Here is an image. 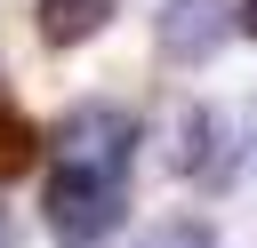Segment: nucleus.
Here are the masks:
<instances>
[{"mask_svg": "<svg viewBox=\"0 0 257 248\" xmlns=\"http://www.w3.org/2000/svg\"><path fill=\"white\" fill-rule=\"evenodd\" d=\"M48 168H72V176H128V160H137V120L120 112V104H72L56 128H48Z\"/></svg>", "mask_w": 257, "mask_h": 248, "instance_id": "nucleus-1", "label": "nucleus"}, {"mask_svg": "<svg viewBox=\"0 0 257 248\" xmlns=\"http://www.w3.org/2000/svg\"><path fill=\"white\" fill-rule=\"evenodd\" d=\"M120 216H128V176H72V168H48V224H56L64 240H104Z\"/></svg>", "mask_w": 257, "mask_h": 248, "instance_id": "nucleus-2", "label": "nucleus"}, {"mask_svg": "<svg viewBox=\"0 0 257 248\" xmlns=\"http://www.w3.org/2000/svg\"><path fill=\"white\" fill-rule=\"evenodd\" d=\"M233 0H161V56L169 64H209L233 40Z\"/></svg>", "mask_w": 257, "mask_h": 248, "instance_id": "nucleus-3", "label": "nucleus"}, {"mask_svg": "<svg viewBox=\"0 0 257 248\" xmlns=\"http://www.w3.org/2000/svg\"><path fill=\"white\" fill-rule=\"evenodd\" d=\"M40 40L48 48H80V40H96L104 24H112V0H40Z\"/></svg>", "mask_w": 257, "mask_h": 248, "instance_id": "nucleus-4", "label": "nucleus"}, {"mask_svg": "<svg viewBox=\"0 0 257 248\" xmlns=\"http://www.w3.org/2000/svg\"><path fill=\"white\" fill-rule=\"evenodd\" d=\"M137 248H217V232H209V224H193V216H177V224H153Z\"/></svg>", "mask_w": 257, "mask_h": 248, "instance_id": "nucleus-5", "label": "nucleus"}, {"mask_svg": "<svg viewBox=\"0 0 257 248\" xmlns=\"http://www.w3.org/2000/svg\"><path fill=\"white\" fill-rule=\"evenodd\" d=\"M32 144H40V136H32V128L0 104V176H8V168H24V160H32Z\"/></svg>", "mask_w": 257, "mask_h": 248, "instance_id": "nucleus-6", "label": "nucleus"}, {"mask_svg": "<svg viewBox=\"0 0 257 248\" xmlns=\"http://www.w3.org/2000/svg\"><path fill=\"white\" fill-rule=\"evenodd\" d=\"M233 24H241V32L257 40V0H233Z\"/></svg>", "mask_w": 257, "mask_h": 248, "instance_id": "nucleus-7", "label": "nucleus"}, {"mask_svg": "<svg viewBox=\"0 0 257 248\" xmlns=\"http://www.w3.org/2000/svg\"><path fill=\"white\" fill-rule=\"evenodd\" d=\"M0 248H16V224H8V208H0Z\"/></svg>", "mask_w": 257, "mask_h": 248, "instance_id": "nucleus-8", "label": "nucleus"}]
</instances>
